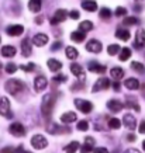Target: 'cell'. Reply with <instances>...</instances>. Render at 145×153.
<instances>
[{
  "label": "cell",
  "instance_id": "1",
  "mask_svg": "<svg viewBox=\"0 0 145 153\" xmlns=\"http://www.w3.org/2000/svg\"><path fill=\"white\" fill-rule=\"evenodd\" d=\"M55 94L54 93H49L47 96H44L42 98V102H41V111H42V115L45 118H49L52 114V110H54V104H55Z\"/></svg>",
  "mask_w": 145,
  "mask_h": 153
},
{
  "label": "cell",
  "instance_id": "2",
  "mask_svg": "<svg viewBox=\"0 0 145 153\" xmlns=\"http://www.w3.org/2000/svg\"><path fill=\"white\" fill-rule=\"evenodd\" d=\"M6 91L10 94H13V96H16V94H19L21 90L24 88V84L20 82V80L17 79H10L6 82Z\"/></svg>",
  "mask_w": 145,
  "mask_h": 153
},
{
  "label": "cell",
  "instance_id": "3",
  "mask_svg": "<svg viewBox=\"0 0 145 153\" xmlns=\"http://www.w3.org/2000/svg\"><path fill=\"white\" fill-rule=\"evenodd\" d=\"M0 115L7 118V120H13V112L10 108V101L7 97H1L0 98Z\"/></svg>",
  "mask_w": 145,
  "mask_h": 153
},
{
  "label": "cell",
  "instance_id": "4",
  "mask_svg": "<svg viewBox=\"0 0 145 153\" xmlns=\"http://www.w3.org/2000/svg\"><path fill=\"white\" fill-rule=\"evenodd\" d=\"M31 145H33L34 149L41 150V149H45L48 146V140L42 135H34L33 138H31Z\"/></svg>",
  "mask_w": 145,
  "mask_h": 153
},
{
  "label": "cell",
  "instance_id": "5",
  "mask_svg": "<svg viewBox=\"0 0 145 153\" xmlns=\"http://www.w3.org/2000/svg\"><path fill=\"white\" fill-rule=\"evenodd\" d=\"M75 105L78 107V110L83 112V114H89L93 110V104L87 100H82V98H75Z\"/></svg>",
  "mask_w": 145,
  "mask_h": 153
},
{
  "label": "cell",
  "instance_id": "6",
  "mask_svg": "<svg viewBox=\"0 0 145 153\" xmlns=\"http://www.w3.org/2000/svg\"><path fill=\"white\" fill-rule=\"evenodd\" d=\"M9 131H10V134L14 135V136H17V138H21V136H24V135L27 134V132H25V128H24L20 122H13V124L10 125Z\"/></svg>",
  "mask_w": 145,
  "mask_h": 153
},
{
  "label": "cell",
  "instance_id": "7",
  "mask_svg": "<svg viewBox=\"0 0 145 153\" xmlns=\"http://www.w3.org/2000/svg\"><path fill=\"white\" fill-rule=\"evenodd\" d=\"M123 124H124V126H126L127 129L134 131L137 128L135 117L132 115V114H124V117H123Z\"/></svg>",
  "mask_w": 145,
  "mask_h": 153
},
{
  "label": "cell",
  "instance_id": "8",
  "mask_svg": "<svg viewBox=\"0 0 145 153\" xmlns=\"http://www.w3.org/2000/svg\"><path fill=\"white\" fill-rule=\"evenodd\" d=\"M48 84V80L45 76H37L35 79H34V90L37 91V93H41L42 90H45Z\"/></svg>",
  "mask_w": 145,
  "mask_h": 153
},
{
  "label": "cell",
  "instance_id": "9",
  "mask_svg": "<svg viewBox=\"0 0 145 153\" xmlns=\"http://www.w3.org/2000/svg\"><path fill=\"white\" fill-rule=\"evenodd\" d=\"M134 47L138 48V49H142V48H145V30H144V28H140V30L137 31Z\"/></svg>",
  "mask_w": 145,
  "mask_h": 153
},
{
  "label": "cell",
  "instance_id": "10",
  "mask_svg": "<svg viewBox=\"0 0 145 153\" xmlns=\"http://www.w3.org/2000/svg\"><path fill=\"white\" fill-rule=\"evenodd\" d=\"M107 87H110V80H108L107 77H100V79L94 83L92 91H93V93H97L100 90H106Z\"/></svg>",
  "mask_w": 145,
  "mask_h": 153
},
{
  "label": "cell",
  "instance_id": "11",
  "mask_svg": "<svg viewBox=\"0 0 145 153\" xmlns=\"http://www.w3.org/2000/svg\"><path fill=\"white\" fill-rule=\"evenodd\" d=\"M86 49L89 52H93V53H99V52H102V49H103V45H102V42L97 41V39H90V41L86 44Z\"/></svg>",
  "mask_w": 145,
  "mask_h": 153
},
{
  "label": "cell",
  "instance_id": "12",
  "mask_svg": "<svg viewBox=\"0 0 145 153\" xmlns=\"http://www.w3.org/2000/svg\"><path fill=\"white\" fill-rule=\"evenodd\" d=\"M6 31H7V34H9L10 37H19V35H21L24 33V27L20 25V24H14V25L7 27Z\"/></svg>",
  "mask_w": 145,
  "mask_h": 153
},
{
  "label": "cell",
  "instance_id": "13",
  "mask_svg": "<svg viewBox=\"0 0 145 153\" xmlns=\"http://www.w3.org/2000/svg\"><path fill=\"white\" fill-rule=\"evenodd\" d=\"M123 107H124V104H123L121 101L116 100V98H113V100H110V101L107 102V108L111 112H120L123 110Z\"/></svg>",
  "mask_w": 145,
  "mask_h": 153
},
{
  "label": "cell",
  "instance_id": "14",
  "mask_svg": "<svg viewBox=\"0 0 145 153\" xmlns=\"http://www.w3.org/2000/svg\"><path fill=\"white\" fill-rule=\"evenodd\" d=\"M48 42V35L45 34H35L33 37V44L37 45V47H44Z\"/></svg>",
  "mask_w": 145,
  "mask_h": 153
},
{
  "label": "cell",
  "instance_id": "15",
  "mask_svg": "<svg viewBox=\"0 0 145 153\" xmlns=\"http://www.w3.org/2000/svg\"><path fill=\"white\" fill-rule=\"evenodd\" d=\"M70 72L75 74V76H78L79 79L84 80V70H83V68H82V65H79V63H72V65H70Z\"/></svg>",
  "mask_w": 145,
  "mask_h": 153
},
{
  "label": "cell",
  "instance_id": "16",
  "mask_svg": "<svg viewBox=\"0 0 145 153\" xmlns=\"http://www.w3.org/2000/svg\"><path fill=\"white\" fill-rule=\"evenodd\" d=\"M78 120V117H76L75 112H65V114H62L61 115V121L64 122V124H72V122H75V121Z\"/></svg>",
  "mask_w": 145,
  "mask_h": 153
},
{
  "label": "cell",
  "instance_id": "17",
  "mask_svg": "<svg viewBox=\"0 0 145 153\" xmlns=\"http://www.w3.org/2000/svg\"><path fill=\"white\" fill-rule=\"evenodd\" d=\"M89 70L90 72H94V73L103 74L104 72H106V66L100 65V63H97V62H92V63L89 65Z\"/></svg>",
  "mask_w": 145,
  "mask_h": 153
},
{
  "label": "cell",
  "instance_id": "18",
  "mask_svg": "<svg viewBox=\"0 0 145 153\" xmlns=\"http://www.w3.org/2000/svg\"><path fill=\"white\" fill-rule=\"evenodd\" d=\"M126 105L127 107H130V108H134L137 112H140L141 111V108H140V104L137 102V98L135 97H132V96H128L126 100Z\"/></svg>",
  "mask_w": 145,
  "mask_h": 153
},
{
  "label": "cell",
  "instance_id": "19",
  "mask_svg": "<svg viewBox=\"0 0 145 153\" xmlns=\"http://www.w3.org/2000/svg\"><path fill=\"white\" fill-rule=\"evenodd\" d=\"M21 52H23L24 56H30L31 55V52H33V49H31V44H30V41H28L27 38L21 41Z\"/></svg>",
  "mask_w": 145,
  "mask_h": 153
},
{
  "label": "cell",
  "instance_id": "20",
  "mask_svg": "<svg viewBox=\"0 0 145 153\" xmlns=\"http://www.w3.org/2000/svg\"><path fill=\"white\" fill-rule=\"evenodd\" d=\"M124 86L127 88H130V90H138L140 88V82L137 79H134V77H130V79H127L124 82Z\"/></svg>",
  "mask_w": 145,
  "mask_h": 153
},
{
  "label": "cell",
  "instance_id": "21",
  "mask_svg": "<svg viewBox=\"0 0 145 153\" xmlns=\"http://www.w3.org/2000/svg\"><path fill=\"white\" fill-rule=\"evenodd\" d=\"M82 9H84L86 11H96L97 10V3L96 1H89V0H84L82 1Z\"/></svg>",
  "mask_w": 145,
  "mask_h": 153
},
{
  "label": "cell",
  "instance_id": "22",
  "mask_svg": "<svg viewBox=\"0 0 145 153\" xmlns=\"http://www.w3.org/2000/svg\"><path fill=\"white\" fill-rule=\"evenodd\" d=\"M1 55L4 58H13L16 55V48L11 47V45H6V47L1 48Z\"/></svg>",
  "mask_w": 145,
  "mask_h": 153
},
{
  "label": "cell",
  "instance_id": "23",
  "mask_svg": "<svg viewBox=\"0 0 145 153\" xmlns=\"http://www.w3.org/2000/svg\"><path fill=\"white\" fill-rule=\"evenodd\" d=\"M61 68H62V63L59 60L48 59V69L51 70V72H58V70H61Z\"/></svg>",
  "mask_w": 145,
  "mask_h": 153
},
{
  "label": "cell",
  "instance_id": "24",
  "mask_svg": "<svg viewBox=\"0 0 145 153\" xmlns=\"http://www.w3.org/2000/svg\"><path fill=\"white\" fill-rule=\"evenodd\" d=\"M65 53H66V58L70 59V60L76 59V58L79 56V52H78V49H76L75 47H66Z\"/></svg>",
  "mask_w": 145,
  "mask_h": 153
},
{
  "label": "cell",
  "instance_id": "25",
  "mask_svg": "<svg viewBox=\"0 0 145 153\" xmlns=\"http://www.w3.org/2000/svg\"><path fill=\"white\" fill-rule=\"evenodd\" d=\"M79 30L82 31V33H89V31H92L93 30V23L92 21H89V20H84V21H82V23L79 24Z\"/></svg>",
  "mask_w": 145,
  "mask_h": 153
},
{
  "label": "cell",
  "instance_id": "26",
  "mask_svg": "<svg viewBox=\"0 0 145 153\" xmlns=\"http://www.w3.org/2000/svg\"><path fill=\"white\" fill-rule=\"evenodd\" d=\"M28 9H30V11H33V13H38L41 10V1L40 0H31V1H28Z\"/></svg>",
  "mask_w": 145,
  "mask_h": 153
},
{
  "label": "cell",
  "instance_id": "27",
  "mask_svg": "<svg viewBox=\"0 0 145 153\" xmlns=\"http://www.w3.org/2000/svg\"><path fill=\"white\" fill-rule=\"evenodd\" d=\"M110 74L113 76V79L118 82V80H120L123 76H124V70H123L121 68H113V69L110 70Z\"/></svg>",
  "mask_w": 145,
  "mask_h": 153
},
{
  "label": "cell",
  "instance_id": "28",
  "mask_svg": "<svg viewBox=\"0 0 145 153\" xmlns=\"http://www.w3.org/2000/svg\"><path fill=\"white\" fill-rule=\"evenodd\" d=\"M70 38H72V41H75V42H82V41H84L86 34L82 33V31H73V33L70 34Z\"/></svg>",
  "mask_w": 145,
  "mask_h": 153
},
{
  "label": "cell",
  "instance_id": "29",
  "mask_svg": "<svg viewBox=\"0 0 145 153\" xmlns=\"http://www.w3.org/2000/svg\"><path fill=\"white\" fill-rule=\"evenodd\" d=\"M78 149H79V142H78V140H73V142H70L69 145H66L65 148H64V150H65L66 153H75Z\"/></svg>",
  "mask_w": 145,
  "mask_h": 153
},
{
  "label": "cell",
  "instance_id": "30",
  "mask_svg": "<svg viewBox=\"0 0 145 153\" xmlns=\"http://www.w3.org/2000/svg\"><path fill=\"white\" fill-rule=\"evenodd\" d=\"M116 37L123 39V41H128L130 37H131V34H130V31H127V30H117L116 31Z\"/></svg>",
  "mask_w": 145,
  "mask_h": 153
},
{
  "label": "cell",
  "instance_id": "31",
  "mask_svg": "<svg viewBox=\"0 0 145 153\" xmlns=\"http://www.w3.org/2000/svg\"><path fill=\"white\" fill-rule=\"evenodd\" d=\"M131 49H130V48H123L121 49V53H120V55H118V59L121 60V62H124V60H127V59H130V58H131Z\"/></svg>",
  "mask_w": 145,
  "mask_h": 153
},
{
  "label": "cell",
  "instance_id": "32",
  "mask_svg": "<svg viewBox=\"0 0 145 153\" xmlns=\"http://www.w3.org/2000/svg\"><path fill=\"white\" fill-rule=\"evenodd\" d=\"M68 16H69V13L64 9H59V10H56L55 11V19L58 20V21H65Z\"/></svg>",
  "mask_w": 145,
  "mask_h": 153
},
{
  "label": "cell",
  "instance_id": "33",
  "mask_svg": "<svg viewBox=\"0 0 145 153\" xmlns=\"http://www.w3.org/2000/svg\"><path fill=\"white\" fill-rule=\"evenodd\" d=\"M120 51H121V48H120V45H118V44L108 45V48H107V53H108V55H111V56H114L116 53H118Z\"/></svg>",
  "mask_w": 145,
  "mask_h": 153
},
{
  "label": "cell",
  "instance_id": "34",
  "mask_svg": "<svg viewBox=\"0 0 145 153\" xmlns=\"http://www.w3.org/2000/svg\"><path fill=\"white\" fill-rule=\"evenodd\" d=\"M138 23H140V20L137 19V17H126V19L123 20L124 25H135Z\"/></svg>",
  "mask_w": 145,
  "mask_h": 153
},
{
  "label": "cell",
  "instance_id": "35",
  "mask_svg": "<svg viewBox=\"0 0 145 153\" xmlns=\"http://www.w3.org/2000/svg\"><path fill=\"white\" fill-rule=\"evenodd\" d=\"M108 126H110L111 129H118V128L121 126V121L117 120V118H111V120L108 121Z\"/></svg>",
  "mask_w": 145,
  "mask_h": 153
},
{
  "label": "cell",
  "instance_id": "36",
  "mask_svg": "<svg viewBox=\"0 0 145 153\" xmlns=\"http://www.w3.org/2000/svg\"><path fill=\"white\" fill-rule=\"evenodd\" d=\"M131 68L135 70V72H140V73H144V72H145V66L142 65L141 62H132Z\"/></svg>",
  "mask_w": 145,
  "mask_h": 153
},
{
  "label": "cell",
  "instance_id": "37",
  "mask_svg": "<svg viewBox=\"0 0 145 153\" xmlns=\"http://www.w3.org/2000/svg\"><path fill=\"white\" fill-rule=\"evenodd\" d=\"M111 17V11H110V9H107V7H104V9L100 10V19L103 20H108Z\"/></svg>",
  "mask_w": 145,
  "mask_h": 153
},
{
  "label": "cell",
  "instance_id": "38",
  "mask_svg": "<svg viewBox=\"0 0 145 153\" xmlns=\"http://www.w3.org/2000/svg\"><path fill=\"white\" fill-rule=\"evenodd\" d=\"M76 128L79 131H87L89 129V124H87V121H79L78 125H76Z\"/></svg>",
  "mask_w": 145,
  "mask_h": 153
},
{
  "label": "cell",
  "instance_id": "39",
  "mask_svg": "<svg viewBox=\"0 0 145 153\" xmlns=\"http://www.w3.org/2000/svg\"><path fill=\"white\" fill-rule=\"evenodd\" d=\"M20 69L24 70V72H33V70L35 69V65L30 62V63H27V65H21L20 66Z\"/></svg>",
  "mask_w": 145,
  "mask_h": 153
},
{
  "label": "cell",
  "instance_id": "40",
  "mask_svg": "<svg viewBox=\"0 0 145 153\" xmlns=\"http://www.w3.org/2000/svg\"><path fill=\"white\" fill-rule=\"evenodd\" d=\"M4 70H6V72H7V73H10V74H11V73H14V72L17 70V66L14 65V63H11V62H9V63L6 65Z\"/></svg>",
  "mask_w": 145,
  "mask_h": 153
},
{
  "label": "cell",
  "instance_id": "41",
  "mask_svg": "<svg viewBox=\"0 0 145 153\" xmlns=\"http://www.w3.org/2000/svg\"><path fill=\"white\" fill-rule=\"evenodd\" d=\"M90 152H93V148H92V146H89V145L84 143L83 146L80 148V153H90Z\"/></svg>",
  "mask_w": 145,
  "mask_h": 153
},
{
  "label": "cell",
  "instance_id": "42",
  "mask_svg": "<svg viewBox=\"0 0 145 153\" xmlns=\"http://www.w3.org/2000/svg\"><path fill=\"white\" fill-rule=\"evenodd\" d=\"M126 14H127V9H124V7H118L116 10V16L117 17H121V16H126Z\"/></svg>",
  "mask_w": 145,
  "mask_h": 153
},
{
  "label": "cell",
  "instance_id": "43",
  "mask_svg": "<svg viewBox=\"0 0 145 153\" xmlns=\"http://www.w3.org/2000/svg\"><path fill=\"white\" fill-rule=\"evenodd\" d=\"M84 143L93 148V146H94V139L92 138V136H86V138H84Z\"/></svg>",
  "mask_w": 145,
  "mask_h": 153
},
{
  "label": "cell",
  "instance_id": "44",
  "mask_svg": "<svg viewBox=\"0 0 145 153\" xmlns=\"http://www.w3.org/2000/svg\"><path fill=\"white\" fill-rule=\"evenodd\" d=\"M69 17L72 20H78L79 19V11H78V10H72V11L69 13Z\"/></svg>",
  "mask_w": 145,
  "mask_h": 153
},
{
  "label": "cell",
  "instance_id": "45",
  "mask_svg": "<svg viewBox=\"0 0 145 153\" xmlns=\"http://www.w3.org/2000/svg\"><path fill=\"white\" fill-rule=\"evenodd\" d=\"M54 80H55V82H59V83H64V82H66V76L65 74H59V76H55Z\"/></svg>",
  "mask_w": 145,
  "mask_h": 153
},
{
  "label": "cell",
  "instance_id": "46",
  "mask_svg": "<svg viewBox=\"0 0 145 153\" xmlns=\"http://www.w3.org/2000/svg\"><path fill=\"white\" fill-rule=\"evenodd\" d=\"M61 47H62V42L56 41V42H54V44H52L51 51H56V49H61Z\"/></svg>",
  "mask_w": 145,
  "mask_h": 153
},
{
  "label": "cell",
  "instance_id": "47",
  "mask_svg": "<svg viewBox=\"0 0 145 153\" xmlns=\"http://www.w3.org/2000/svg\"><path fill=\"white\" fill-rule=\"evenodd\" d=\"M93 153H108V150L106 148H96Z\"/></svg>",
  "mask_w": 145,
  "mask_h": 153
},
{
  "label": "cell",
  "instance_id": "48",
  "mask_svg": "<svg viewBox=\"0 0 145 153\" xmlns=\"http://www.w3.org/2000/svg\"><path fill=\"white\" fill-rule=\"evenodd\" d=\"M16 152V149L13 148H6V149H1V153H14Z\"/></svg>",
  "mask_w": 145,
  "mask_h": 153
},
{
  "label": "cell",
  "instance_id": "49",
  "mask_svg": "<svg viewBox=\"0 0 145 153\" xmlns=\"http://www.w3.org/2000/svg\"><path fill=\"white\" fill-rule=\"evenodd\" d=\"M140 132L145 135V121H142V122L140 124Z\"/></svg>",
  "mask_w": 145,
  "mask_h": 153
},
{
  "label": "cell",
  "instance_id": "50",
  "mask_svg": "<svg viewBox=\"0 0 145 153\" xmlns=\"http://www.w3.org/2000/svg\"><path fill=\"white\" fill-rule=\"evenodd\" d=\"M113 88H114L116 91H120V83H118V82H114V83H113Z\"/></svg>",
  "mask_w": 145,
  "mask_h": 153
},
{
  "label": "cell",
  "instance_id": "51",
  "mask_svg": "<svg viewBox=\"0 0 145 153\" xmlns=\"http://www.w3.org/2000/svg\"><path fill=\"white\" fill-rule=\"evenodd\" d=\"M127 140H130V142H134V140H135V135H134V134H130L128 136H127Z\"/></svg>",
  "mask_w": 145,
  "mask_h": 153
},
{
  "label": "cell",
  "instance_id": "52",
  "mask_svg": "<svg viewBox=\"0 0 145 153\" xmlns=\"http://www.w3.org/2000/svg\"><path fill=\"white\" fill-rule=\"evenodd\" d=\"M124 153H141L138 149H127Z\"/></svg>",
  "mask_w": 145,
  "mask_h": 153
},
{
  "label": "cell",
  "instance_id": "53",
  "mask_svg": "<svg viewBox=\"0 0 145 153\" xmlns=\"http://www.w3.org/2000/svg\"><path fill=\"white\" fill-rule=\"evenodd\" d=\"M58 23H59V21H58V20H56L55 17H54V19L51 20V24H52V25H55V24H58Z\"/></svg>",
  "mask_w": 145,
  "mask_h": 153
},
{
  "label": "cell",
  "instance_id": "54",
  "mask_svg": "<svg viewBox=\"0 0 145 153\" xmlns=\"http://www.w3.org/2000/svg\"><path fill=\"white\" fill-rule=\"evenodd\" d=\"M35 23H37V24H42V17H38V19H35Z\"/></svg>",
  "mask_w": 145,
  "mask_h": 153
},
{
  "label": "cell",
  "instance_id": "55",
  "mask_svg": "<svg viewBox=\"0 0 145 153\" xmlns=\"http://www.w3.org/2000/svg\"><path fill=\"white\" fill-rule=\"evenodd\" d=\"M142 148H144V150H145V140L142 142Z\"/></svg>",
  "mask_w": 145,
  "mask_h": 153
},
{
  "label": "cell",
  "instance_id": "56",
  "mask_svg": "<svg viewBox=\"0 0 145 153\" xmlns=\"http://www.w3.org/2000/svg\"><path fill=\"white\" fill-rule=\"evenodd\" d=\"M25 153H31V152H25Z\"/></svg>",
  "mask_w": 145,
  "mask_h": 153
},
{
  "label": "cell",
  "instance_id": "57",
  "mask_svg": "<svg viewBox=\"0 0 145 153\" xmlns=\"http://www.w3.org/2000/svg\"><path fill=\"white\" fill-rule=\"evenodd\" d=\"M0 68H1V63H0Z\"/></svg>",
  "mask_w": 145,
  "mask_h": 153
}]
</instances>
